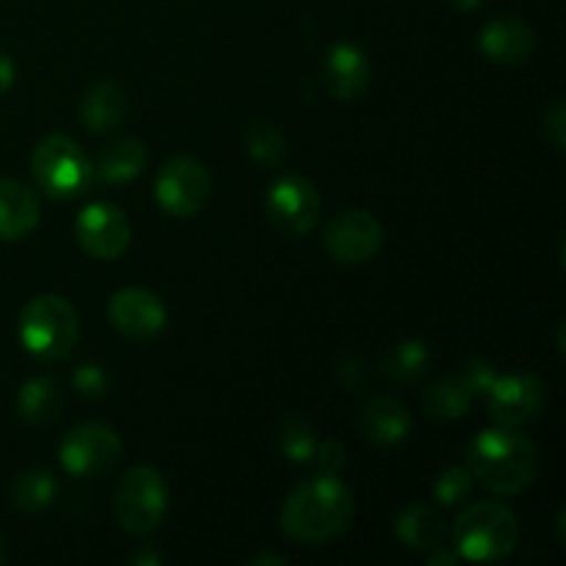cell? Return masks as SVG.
I'll return each mask as SVG.
<instances>
[{
	"instance_id": "cell-22",
	"label": "cell",
	"mask_w": 566,
	"mask_h": 566,
	"mask_svg": "<svg viewBox=\"0 0 566 566\" xmlns=\"http://www.w3.org/2000/svg\"><path fill=\"white\" fill-rule=\"evenodd\" d=\"M147 166V147L138 138H119L103 149L97 160L99 180L119 186V182L136 180Z\"/></svg>"
},
{
	"instance_id": "cell-8",
	"label": "cell",
	"mask_w": 566,
	"mask_h": 566,
	"mask_svg": "<svg viewBox=\"0 0 566 566\" xmlns=\"http://www.w3.org/2000/svg\"><path fill=\"white\" fill-rule=\"evenodd\" d=\"M122 457V437L111 429L108 423H88L75 426L70 434L61 440L59 459L64 470L75 479H97L114 470Z\"/></svg>"
},
{
	"instance_id": "cell-36",
	"label": "cell",
	"mask_w": 566,
	"mask_h": 566,
	"mask_svg": "<svg viewBox=\"0 0 566 566\" xmlns=\"http://www.w3.org/2000/svg\"><path fill=\"white\" fill-rule=\"evenodd\" d=\"M446 3L451 6L453 11H462V14H468V11L479 9V6L484 3V0H446Z\"/></svg>"
},
{
	"instance_id": "cell-26",
	"label": "cell",
	"mask_w": 566,
	"mask_h": 566,
	"mask_svg": "<svg viewBox=\"0 0 566 566\" xmlns=\"http://www.w3.org/2000/svg\"><path fill=\"white\" fill-rule=\"evenodd\" d=\"M247 153L260 166L282 164L287 153L285 133L274 122H254L247 130Z\"/></svg>"
},
{
	"instance_id": "cell-5",
	"label": "cell",
	"mask_w": 566,
	"mask_h": 566,
	"mask_svg": "<svg viewBox=\"0 0 566 566\" xmlns=\"http://www.w3.org/2000/svg\"><path fill=\"white\" fill-rule=\"evenodd\" d=\"M169 512V490L164 475L149 464H136L114 490V517L130 536H147Z\"/></svg>"
},
{
	"instance_id": "cell-23",
	"label": "cell",
	"mask_w": 566,
	"mask_h": 566,
	"mask_svg": "<svg viewBox=\"0 0 566 566\" xmlns=\"http://www.w3.org/2000/svg\"><path fill=\"white\" fill-rule=\"evenodd\" d=\"M431 352L423 340H401L385 354L381 359V370H385L387 379H392L396 385H412L420 376L429 370Z\"/></svg>"
},
{
	"instance_id": "cell-13",
	"label": "cell",
	"mask_w": 566,
	"mask_h": 566,
	"mask_svg": "<svg viewBox=\"0 0 566 566\" xmlns=\"http://www.w3.org/2000/svg\"><path fill=\"white\" fill-rule=\"evenodd\" d=\"M108 318L127 340H153L166 326V307L147 287H125L108 302Z\"/></svg>"
},
{
	"instance_id": "cell-10",
	"label": "cell",
	"mask_w": 566,
	"mask_h": 566,
	"mask_svg": "<svg viewBox=\"0 0 566 566\" xmlns=\"http://www.w3.org/2000/svg\"><path fill=\"white\" fill-rule=\"evenodd\" d=\"M486 407H490L495 426L525 429L545 412L547 385L534 374L497 376L486 390Z\"/></svg>"
},
{
	"instance_id": "cell-12",
	"label": "cell",
	"mask_w": 566,
	"mask_h": 566,
	"mask_svg": "<svg viewBox=\"0 0 566 566\" xmlns=\"http://www.w3.org/2000/svg\"><path fill=\"white\" fill-rule=\"evenodd\" d=\"M77 243L94 260H116L130 247V221L116 205L92 202L75 221Z\"/></svg>"
},
{
	"instance_id": "cell-30",
	"label": "cell",
	"mask_w": 566,
	"mask_h": 566,
	"mask_svg": "<svg viewBox=\"0 0 566 566\" xmlns=\"http://www.w3.org/2000/svg\"><path fill=\"white\" fill-rule=\"evenodd\" d=\"M542 130H545L547 142L556 147L558 155H564V144H566V111L562 99H553L551 108L545 111L542 116Z\"/></svg>"
},
{
	"instance_id": "cell-1",
	"label": "cell",
	"mask_w": 566,
	"mask_h": 566,
	"mask_svg": "<svg viewBox=\"0 0 566 566\" xmlns=\"http://www.w3.org/2000/svg\"><path fill=\"white\" fill-rule=\"evenodd\" d=\"M352 490L337 475H318L304 481L287 495L280 512V525L287 539L302 545H326L346 534L354 523Z\"/></svg>"
},
{
	"instance_id": "cell-27",
	"label": "cell",
	"mask_w": 566,
	"mask_h": 566,
	"mask_svg": "<svg viewBox=\"0 0 566 566\" xmlns=\"http://www.w3.org/2000/svg\"><path fill=\"white\" fill-rule=\"evenodd\" d=\"M473 484L475 479L468 468H448L434 481V495L442 506H459V503H464L470 497Z\"/></svg>"
},
{
	"instance_id": "cell-19",
	"label": "cell",
	"mask_w": 566,
	"mask_h": 566,
	"mask_svg": "<svg viewBox=\"0 0 566 566\" xmlns=\"http://www.w3.org/2000/svg\"><path fill=\"white\" fill-rule=\"evenodd\" d=\"M396 536L409 551H431L446 539V520L429 503H412L398 514Z\"/></svg>"
},
{
	"instance_id": "cell-20",
	"label": "cell",
	"mask_w": 566,
	"mask_h": 566,
	"mask_svg": "<svg viewBox=\"0 0 566 566\" xmlns=\"http://www.w3.org/2000/svg\"><path fill=\"white\" fill-rule=\"evenodd\" d=\"M61 409H64V392H61L59 381L50 379V376L28 379L17 392V412L31 426L53 423Z\"/></svg>"
},
{
	"instance_id": "cell-3",
	"label": "cell",
	"mask_w": 566,
	"mask_h": 566,
	"mask_svg": "<svg viewBox=\"0 0 566 566\" xmlns=\"http://www.w3.org/2000/svg\"><path fill=\"white\" fill-rule=\"evenodd\" d=\"M517 514L495 501L473 503L453 525V551L464 562H501L517 547Z\"/></svg>"
},
{
	"instance_id": "cell-21",
	"label": "cell",
	"mask_w": 566,
	"mask_h": 566,
	"mask_svg": "<svg viewBox=\"0 0 566 566\" xmlns=\"http://www.w3.org/2000/svg\"><path fill=\"white\" fill-rule=\"evenodd\" d=\"M473 398V390L464 385L462 376H442V379H437L434 385L423 392V409L431 420L451 423V420L464 418V415L470 412Z\"/></svg>"
},
{
	"instance_id": "cell-37",
	"label": "cell",
	"mask_w": 566,
	"mask_h": 566,
	"mask_svg": "<svg viewBox=\"0 0 566 566\" xmlns=\"http://www.w3.org/2000/svg\"><path fill=\"white\" fill-rule=\"evenodd\" d=\"M249 564H254V566H263V564L282 566V564H285V558H282V556H254L252 562H249Z\"/></svg>"
},
{
	"instance_id": "cell-25",
	"label": "cell",
	"mask_w": 566,
	"mask_h": 566,
	"mask_svg": "<svg viewBox=\"0 0 566 566\" xmlns=\"http://www.w3.org/2000/svg\"><path fill=\"white\" fill-rule=\"evenodd\" d=\"M276 446H280L282 457H285L287 462L302 464L315 457L318 442H315V431L313 426H310V420L304 418V415L291 412L280 420V429H276Z\"/></svg>"
},
{
	"instance_id": "cell-31",
	"label": "cell",
	"mask_w": 566,
	"mask_h": 566,
	"mask_svg": "<svg viewBox=\"0 0 566 566\" xmlns=\"http://www.w3.org/2000/svg\"><path fill=\"white\" fill-rule=\"evenodd\" d=\"M315 457H318L321 470L326 475H337L346 468V448H343L340 440H324L315 448Z\"/></svg>"
},
{
	"instance_id": "cell-11",
	"label": "cell",
	"mask_w": 566,
	"mask_h": 566,
	"mask_svg": "<svg viewBox=\"0 0 566 566\" xmlns=\"http://www.w3.org/2000/svg\"><path fill=\"white\" fill-rule=\"evenodd\" d=\"M385 243V227L368 210H343L324 227V249L340 265H359L376 258Z\"/></svg>"
},
{
	"instance_id": "cell-35",
	"label": "cell",
	"mask_w": 566,
	"mask_h": 566,
	"mask_svg": "<svg viewBox=\"0 0 566 566\" xmlns=\"http://www.w3.org/2000/svg\"><path fill=\"white\" fill-rule=\"evenodd\" d=\"M127 562L136 564V566H158L160 564V556L153 551V547H142V551L133 553V556L127 558Z\"/></svg>"
},
{
	"instance_id": "cell-2",
	"label": "cell",
	"mask_w": 566,
	"mask_h": 566,
	"mask_svg": "<svg viewBox=\"0 0 566 566\" xmlns=\"http://www.w3.org/2000/svg\"><path fill=\"white\" fill-rule=\"evenodd\" d=\"M468 464L473 479L484 490L503 497L528 490L539 470L534 442L520 434V429H506V426L481 431L470 446Z\"/></svg>"
},
{
	"instance_id": "cell-14",
	"label": "cell",
	"mask_w": 566,
	"mask_h": 566,
	"mask_svg": "<svg viewBox=\"0 0 566 566\" xmlns=\"http://www.w3.org/2000/svg\"><path fill=\"white\" fill-rule=\"evenodd\" d=\"M370 72L374 70H370V61L363 48L352 42H337L326 53L324 66H321V81H324L329 97L352 103L368 92Z\"/></svg>"
},
{
	"instance_id": "cell-33",
	"label": "cell",
	"mask_w": 566,
	"mask_h": 566,
	"mask_svg": "<svg viewBox=\"0 0 566 566\" xmlns=\"http://www.w3.org/2000/svg\"><path fill=\"white\" fill-rule=\"evenodd\" d=\"M14 81H17L14 61H11V55H6L3 50H0V94L9 92V88L14 86Z\"/></svg>"
},
{
	"instance_id": "cell-16",
	"label": "cell",
	"mask_w": 566,
	"mask_h": 566,
	"mask_svg": "<svg viewBox=\"0 0 566 566\" xmlns=\"http://www.w3.org/2000/svg\"><path fill=\"white\" fill-rule=\"evenodd\" d=\"M357 426L376 446H398L412 431V415L398 398L374 396L359 407Z\"/></svg>"
},
{
	"instance_id": "cell-7",
	"label": "cell",
	"mask_w": 566,
	"mask_h": 566,
	"mask_svg": "<svg viewBox=\"0 0 566 566\" xmlns=\"http://www.w3.org/2000/svg\"><path fill=\"white\" fill-rule=\"evenodd\" d=\"M210 193H213L210 171L191 155H175L171 160H166L155 180L158 205L177 219L202 213L205 205L210 202Z\"/></svg>"
},
{
	"instance_id": "cell-4",
	"label": "cell",
	"mask_w": 566,
	"mask_h": 566,
	"mask_svg": "<svg viewBox=\"0 0 566 566\" xmlns=\"http://www.w3.org/2000/svg\"><path fill=\"white\" fill-rule=\"evenodd\" d=\"M20 340L33 357L61 359L75 348L81 337V321L64 296L42 293L33 296L20 313Z\"/></svg>"
},
{
	"instance_id": "cell-18",
	"label": "cell",
	"mask_w": 566,
	"mask_h": 566,
	"mask_svg": "<svg viewBox=\"0 0 566 566\" xmlns=\"http://www.w3.org/2000/svg\"><path fill=\"white\" fill-rule=\"evenodd\" d=\"M127 94L119 83L97 81L81 99V119L92 133H111L125 122Z\"/></svg>"
},
{
	"instance_id": "cell-6",
	"label": "cell",
	"mask_w": 566,
	"mask_h": 566,
	"mask_svg": "<svg viewBox=\"0 0 566 566\" xmlns=\"http://www.w3.org/2000/svg\"><path fill=\"white\" fill-rule=\"evenodd\" d=\"M31 171L36 186L53 199H75L92 186L94 166L66 136H48L33 149Z\"/></svg>"
},
{
	"instance_id": "cell-29",
	"label": "cell",
	"mask_w": 566,
	"mask_h": 566,
	"mask_svg": "<svg viewBox=\"0 0 566 566\" xmlns=\"http://www.w3.org/2000/svg\"><path fill=\"white\" fill-rule=\"evenodd\" d=\"M459 376H462L464 385L473 390V396H486V390L492 387V381L497 379V370L492 368L486 359L475 357V359H468V363H464V368L459 370Z\"/></svg>"
},
{
	"instance_id": "cell-24",
	"label": "cell",
	"mask_w": 566,
	"mask_h": 566,
	"mask_svg": "<svg viewBox=\"0 0 566 566\" xmlns=\"http://www.w3.org/2000/svg\"><path fill=\"white\" fill-rule=\"evenodd\" d=\"M55 492H59V484L44 470H25L9 486L11 503L25 514H39L53 506Z\"/></svg>"
},
{
	"instance_id": "cell-15",
	"label": "cell",
	"mask_w": 566,
	"mask_h": 566,
	"mask_svg": "<svg viewBox=\"0 0 566 566\" xmlns=\"http://www.w3.org/2000/svg\"><path fill=\"white\" fill-rule=\"evenodd\" d=\"M479 48L492 64L520 66L531 59V53L536 48L534 28L528 22L517 20V17L495 20L481 31Z\"/></svg>"
},
{
	"instance_id": "cell-38",
	"label": "cell",
	"mask_w": 566,
	"mask_h": 566,
	"mask_svg": "<svg viewBox=\"0 0 566 566\" xmlns=\"http://www.w3.org/2000/svg\"><path fill=\"white\" fill-rule=\"evenodd\" d=\"M6 556H9V553H6V539H3V536H0V564L6 562Z\"/></svg>"
},
{
	"instance_id": "cell-34",
	"label": "cell",
	"mask_w": 566,
	"mask_h": 566,
	"mask_svg": "<svg viewBox=\"0 0 566 566\" xmlns=\"http://www.w3.org/2000/svg\"><path fill=\"white\" fill-rule=\"evenodd\" d=\"M429 564L431 566H457L459 564V553L453 551V547H446L440 542V545H437V547H431Z\"/></svg>"
},
{
	"instance_id": "cell-28",
	"label": "cell",
	"mask_w": 566,
	"mask_h": 566,
	"mask_svg": "<svg viewBox=\"0 0 566 566\" xmlns=\"http://www.w3.org/2000/svg\"><path fill=\"white\" fill-rule=\"evenodd\" d=\"M72 381H75V390L86 398H103L111 387L108 374H105L99 365L92 363L81 365V368L75 370V376H72Z\"/></svg>"
},
{
	"instance_id": "cell-9",
	"label": "cell",
	"mask_w": 566,
	"mask_h": 566,
	"mask_svg": "<svg viewBox=\"0 0 566 566\" xmlns=\"http://www.w3.org/2000/svg\"><path fill=\"white\" fill-rule=\"evenodd\" d=\"M265 213L276 232L287 238H302L318 224L321 197L304 175H282L280 180L271 182Z\"/></svg>"
},
{
	"instance_id": "cell-17",
	"label": "cell",
	"mask_w": 566,
	"mask_h": 566,
	"mask_svg": "<svg viewBox=\"0 0 566 566\" xmlns=\"http://www.w3.org/2000/svg\"><path fill=\"white\" fill-rule=\"evenodd\" d=\"M39 224V199L25 182L0 177V241H20Z\"/></svg>"
},
{
	"instance_id": "cell-32",
	"label": "cell",
	"mask_w": 566,
	"mask_h": 566,
	"mask_svg": "<svg viewBox=\"0 0 566 566\" xmlns=\"http://www.w3.org/2000/svg\"><path fill=\"white\" fill-rule=\"evenodd\" d=\"M365 379H368V374L363 370V363H359L357 357H346L340 363V381L346 387H359L365 385Z\"/></svg>"
}]
</instances>
